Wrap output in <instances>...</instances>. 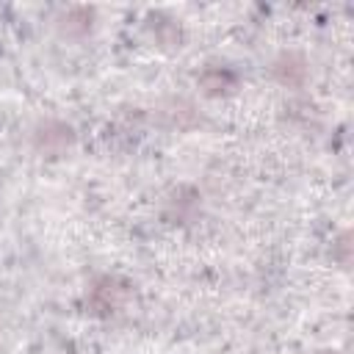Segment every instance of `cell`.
<instances>
[{
	"label": "cell",
	"instance_id": "obj_2",
	"mask_svg": "<svg viewBox=\"0 0 354 354\" xmlns=\"http://www.w3.org/2000/svg\"><path fill=\"white\" fill-rule=\"evenodd\" d=\"M274 72H277V77L282 80V83H288V86H299L301 80H304V75H307V69H304V61L299 58V55H282L279 61H277V66H274Z\"/></svg>",
	"mask_w": 354,
	"mask_h": 354
},
{
	"label": "cell",
	"instance_id": "obj_3",
	"mask_svg": "<svg viewBox=\"0 0 354 354\" xmlns=\"http://www.w3.org/2000/svg\"><path fill=\"white\" fill-rule=\"evenodd\" d=\"M227 83H232V77L227 75V72H218V69H210V72H205L202 75V86L210 91V94H216V91H221Z\"/></svg>",
	"mask_w": 354,
	"mask_h": 354
},
{
	"label": "cell",
	"instance_id": "obj_1",
	"mask_svg": "<svg viewBox=\"0 0 354 354\" xmlns=\"http://www.w3.org/2000/svg\"><path fill=\"white\" fill-rule=\"evenodd\" d=\"M36 141H39V147H41L44 152H61V149L72 141V130H69L66 124H44V127L39 130Z\"/></svg>",
	"mask_w": 354,
	"mask_h": 354
}]
</instances>
